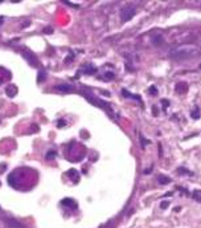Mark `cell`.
Instances as JSON below:
<instances>
[{
    "label": "cell",
    "mask_w": 201,
    "mask_h": 228,
    "mask_svg": "<svg viewBox=\"0 0 201 228\" xmlns=\"http://www.w3.org/2000/svg\"><path fill=\"white\" fill-rule=\"evenodd\" d=\"M198 53V50L196 47L192 45H185V47H179L173 48L170 52V56L173 60H184V59H191V57L196 56Z\"/></svg>",
    "instance_id": "obj_1"
},
{
    "label": "cell",
    "mask_w": 201,
    "mask_h": 228,
    "mask_svg": "<svg viewBox=\"0 0 201 228\" xmlns=\"http://www.w3.org/2000/svg\"><path fill=\"white\" fill-rule=\"evenodd\" d=\"M23 56H24V59L28 61L29 64H31L32 66H38V60L37 57L35 56V54L32 53L31 50H23Z\"/></svg>",
    "instance_id": "obj_4"
},
{
    "label": "cell",
    "mask_w": 201,
    "mask_h": 228,
    "mask_svg": "<svg viewBox=\"0 0 201 228\" xmlns=\"http://www.w3.org/2000/svg\"><path fill=\"white\" fill-rule=\"evenodd\" d=\"M4 223H5V225L8 228H24V225L21 223H19L17 220H15L12 218H5L4 219Z\"/></svg>",
    "instance_id": "obj_5"
},
{
    "label": "cell",
    "mask_w": 201,
    "mask_h": 228,
    "mask_svg": "<svg viewBox=\"0 0 201 228\" xmlns=\"http://www.w3.org/2000/svg\"><path fill=\"white\" fill-rule=\"evenodd\" d=\"M200 68H201V65H200Z\"/></svg>",
    "instance_id": "obj_21"
},
{
    "label": "cell",
    "mask_w": 201,
    "mask_h": 228,
    "mask_svg": "<svg viewBox=\"0 0 201 228\" xmlns=\"http://www.w3.org/2000/svg\"><path fill=\"white\" fill-rule=\"evenodd\" d=\"M45 158H46L48 160L54 159V158H56V153H54V151H48L46 155H45Z\"/></svg>",
    "instance_id": "obj_15"
},
{
    "label": "cell",
    "mask_w": 201,
    "mask_h": 228,
    "mask_svg": "<svg viewBox=\"0 0 201 228\" xmlns=\"http://www.w3.org/2000/svg\"><path fill=\"white\" fill-rule=\"evenodd\" d=\"M45 77H46V73H45L44 70H40V72H38V76H37V82H42L45 80Z\"/></svg>",
    "instance_id": "obj_13"
},
{
    "label": "cell",
    "mask_w": 201,
    "mask_h": 228,
    "mask_svg": "<svg viewBox=\"0 0 201 228\" xmlns=\"http://www.w3.org/2000/svg\"><path fill=\"white\" fill-rule=\"evenodd\" d=\"M57 126H60V127L65 126V121H62V119H61V121H58V122H57Z\"/></svg>",
    "instance_id": "obj_20"
},
{
    "label": "cell",
    "mask_w": 201,
    "mask_h": 228,
    "mask_svg": "<svg viewBox=\"0 0 201 228\" xmlns=\"http://www.w3.org/2000/svg\"><path fill=\"white\" fill-rule=\"evenodd\" d=\"M175 90H176V93L184 94V93H187V90H188V85H187L185 82H179V84L175 85Z\"/></svg>",
    "instance_id": "obj_6"
},
{
    "label": "cell",
    "mask_w": 201,
    "mask_h": 228,
    "mask_svg": "<svg viewBox=\"0 0 201 228\" xmlns=\"http://www.w3.org/2000/svg\"><path fill=\"white\" fill-rule=\"evenodd\" d=\"M179 172H185V174H191V171H188L187 169H183V167H180V169H179Z\"/></svg>",
    "instance_id": "obj_19"
},
{
    "label": "cell",
    "mask_w": 201,
    "mask_h": 228,
    "mask_svg": "<svg viewBox=\"0 0 201 228\" xmlns=\"http://www.w3.org/2000/svg\"><path fill=\"white\" fill-rule=\"evenodd\" d=\"M191 116H192V118H193V119H197V118H200V113H198V107H196V109H193V110H192Z\"/></svg>",
    "instance_id": "obj_14"
},
{
    "label": "cell",
    "mask_w": 201,
    "mask_h": 228,
    "mask_svg": "<svg viewBox=\"0 0 201 228\" xmlns=\"http://www.w3.org/2000/svg\"><path fill=\"white\" fill-rule=\"evenodd\" d=\"M56 89L60 92H64V93H68V92L73 90V86L72 85H68V84H62V85H57Z\"/></svg>",
    "instance_id": "obj_7"
},
{
    "label": "cell",
    "mask_w": 201,
    "mask_h": 228,
    "mask_svg": "<svg viewBox=\"0 0 201 228\" xmlns=\"http://www.w3.org/2000/svg\"><path fill=\"white\" fill-rule=\"evenodd\" d=\"M135 15H136V8L134 6H131V4H129V6L123 7L122 11H120V20H122V23H127Z\"/></svg>",
    "instance_id": "obj_2"
},
{
    "label": "cell",
    "mask_w": 201,
    "mask_h": 228,
    "mask_svg": "<svg viewBox=\"0 0 201 228\" xmlns=\"http://www.w3.org/2000/svg\"><path fill=\"white\" fill-rule=\"evenodd\" d=\"M85 70L83 72L86 73V74H94L95 72H97V69H95V66H93V65H86L85 66Z\"/></svg>",
    "instance_id": "obj_10"
},
{
    "label": "cell",
    "mask_w": 201,
    "mask_h": 228,
    "mask_svg": "<svg viewBox=\"0 0 201 228\" xmlns=\"http://www.w3.org/2000/svg\"><path fill=\"white\" fill-rule=\"evenodd\" d=\"M157 182L160 183V185H168V183H171V178H168V176H165V175H157Z\"/></svg>",
    "instance_id": "obj_8"
},
{
    "label": "cell",
    "mask_w": 201,
    "mask_h": 228,
    "mask_svg": "<svg viewBox=\"0 0 201 228\" xmlns=\"http://www.w3.org/2000/svg\"><path fill=\"white\" fill-rule=\"evenodd\" d=\"M161 43H163V36L161 34H156V36L152 37V44L154 45H160Z\"/></svg>",
    "instance_id": "obj_9"
},
{
    "label": "cell",
    "mask_w": 201,
    "mask_h": 228,
    "mask_svg": "<svg viewBox=\"0 0 201 228\" xmlns=\"http://www.w3.org/2000/svg\"><path fill=\"white\" fill-rule=\"evenodd\" d=\"M150 93H151V94H154V96H156V94H157L156 86H151V87H150Z\"/></svg>",
    "instance_id": "obj_17"
},
{
    "label": "cell",
    "mask_w": 201,
    "mask_h": 228,
    "mask_svg": "<svg viewBox=\"0 0 201 228\" xmlns=\"http://www.w3.org/2000/svg\"><path fill=\"white\" fill-rule=\"evenodd\" d=\"M193 199L197 200V202H201V191H195L193 192Z\"/></svg>",
    "instance_id": "obj_16"
},
{
    "label": "cell",
    "mask_w": 201,
    "mask_h": 228,
    "mask_svg": "<svg viewBox=\"0 0 201 228\" xmlns=\"http://www.w3.org/2000/svg\"><path fill=\"white\" fill-rule=\"evenodd\" d=\"M168 204H170V203H168V202H163V203L160 204V207H161V208H163V209H165L167 207H168Z\"/></svg>",
    "instance_id": "obj_18"
},
{
    "label": "cell",
    "mask_w": 201,
    "mask_h": 228,
    "mask_svg": "<svg viewBox=\"0 0 201 228\" xmlns=\"http://www.w3.org/2000/svg\"><path fill=\"white\" fill-rule=\"evenodd\" d=\"M122 94L124 96V97H130V98H135V100H138V101H140V97L139 96H134V94H131V93H129V92L126 90V89H122Z\"/></svg>",
    "instance_id": "obj_12"
},
{
    "label": "cell",
    "mask_w": 201,
    "mask_h": 228,
    "mask_svg": "<svg viewBox=\"0 0 201 228\" xmlns=\"http://www.w3.org/2000/svg\"><path fill=\"white\" fill-rule=\"evenodd\" d=\"M82 94H83V96H85V97L88 98V100L90 101L91 103H94L95 106H99V107H103V109H107V103H106V102H103L102 100H99L98 97H95L94 94H91V93L89 94V93H85V92H83Z\"/></svg>",
    "instance_id": "obj_3"
},
{
    "label": "cell",
    "mask_w": 201,
    "mask_h": 228,
    "mask_svg": "<svg viewBox=\"0 0 201 228\" xmlns=\"http://www.w3.org/2000/svg\"><path fill=\"white\" fill-rule=\"evenodd\" d=\"M61 203L65 206V204H68V206H72V208H77V203H75L74 200H72V199H64Z\"/></svg>",
    "instance_id": "obj_11"
}]
</instances>
